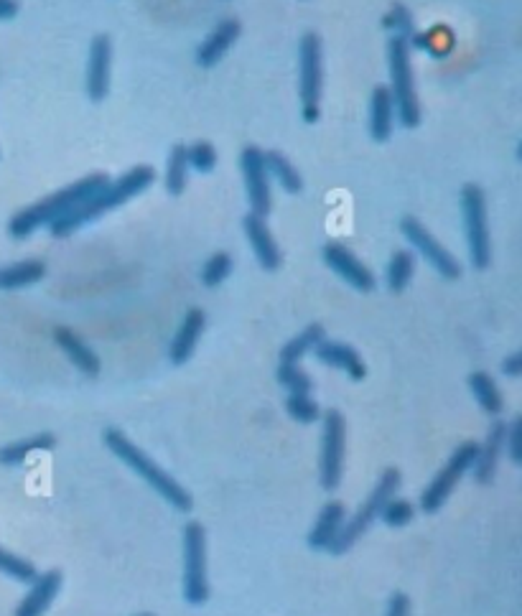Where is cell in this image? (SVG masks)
Listing matches in <instances>:
<instances>
[{"mask_svg":"<svg viewBox=\"0 0 522 616\" xmlns=\"http://www.w3.org/2000/svg\"><path fill=\"white\" fill-rule=\"evenodd\" d=\"M107 184H110V181H107L105 174H92L87 176V179H79L77 184L67 186V189L41 199L39 204H31V207L13 214L11 222H8V235H11L13 240H26V237L34 235L39 227H49L51 222H57L59 217L77 209L79 204H85L87 199H92L95 194H100Z\"/></svg>","mask_w":522,"mask_h":616,"instance_id":"6da1fadb","label":"cell"},{"mask_svg":"<svg viewBox=\"0 0 522 616\" xmlns=\"http://www.w3.org/2000/svg\"><path fill=\"white\" fill-rule=\"evenodd\" d=\"M153 181H156V171H153L151 166L130 168L128 174H123L118 181H113V184H107L100 194H95L92 199H87L85 204H79L77 209L59 217L57 222H51L49 232L54 237H69L72 232H77L82 224L92 222V219L120 207V204H125L128 199H133V196L143 194Z\"/></svg>","mask_w":522,"mask_h":616,"instance_id":"7a4b0ae2","label":"cell"},{"mask_svg":"<svg viewBox=\"0 0 522 616\" xmlns=\"http://www.w3.org/2000/svg\"><path fill=\"white\" fill-rule=\"evenodd\" d=\"M102 441H105V446L110 448V451H113V454L118 456L125 466H130L135 474L141 476L143 482H146L148 487L158 494V497L166 499L174 510L189 512L191 507H194L191 494L186 492L179 482H176L174 476H169L161 469V466L153 464V461L148 459V456L143 454L141 448L135 446L133 441H128V436H125L123 431H118V428H107V431L102 433Z\"/></svg>","mask_w":522,"mask_h":616,"instance_id":"3957f363","label":"cell"},{"mask_svg":"<svg viewBox=\"0 0 522 616\" xmlns=\"http://www.w3.org/2000/svg\"><path fill=\"white\" fill-rule=\"evenodd\" d=\"M388 64H390V95L395 102V118L408 130L421 125V102L413 82V67H410V41L400 36H390L388 41Z\"/></svg>","mask_w":522,"mask_h":616,"instance_id":"277c9868","label":"cell"},{"mask_svg":"<svg viewBox=\"0 0 522 616\" xmlns=\"http://www.w3.org/2000/svg\"><path fill=\"white\" fill-rule=\"evenodd\" d=\"M459 204L469 260L477 270H487L489 263H492V240H489L487 196H484L482 186L464 184L459 194Z\"/></svg>","mask_w":522,"mask_h":616,"instance_id":"5b68a950","label":"cell"},{"mask_svg":"<svg viewBox=\"0 0 522 616\" xmlns=\"http://www.w3.org/2000/svg\"><path fill=\"white\" fill-rule=\"evenodd\" d=\"M321 39L309 31L298 41V95H301V118L316 123L321 118V90H324V64H321Z\"/></svg>","mask_w":522,"mask_h":616,"instance_id":"8992f818","label":"cell"},{"mask_svg":"<svg viewBox=\"0 0 522 616\" xmlns=\"http://www.w3.org/2000/svg\"><path fill=\"white\" fill-rule=\"evenodd\" d=\"M400 482H403V476H400L398 469H385V471H382L377 487L372 489V494L365 499V504H362L360 510H357V515H354L352 520L344 522L342 532H339L337 540H334V543H332L329 553H334V555L347 553V550L352 548L354 543H357V538H362V532H365L367 527H370L372 522H375L377 517H380V512H382V507H385V502H388L390 497H395V492H398Z\"/></svg>","mask_w":522,"mask_h":616,"instance_id":"52a82bcc","label":"cell"},{"mask_svg":"<svg viewBox=\"0 0 522 616\" xmlns=\"http://www.w3.org/2000/svg\"><path fill=\"white\" fill-rule=\"evenodd\" d=\"M344 448H347V420L339 410H326L321 415L319 456V482L326 492H334L342 484Z\"/></svg>","mask_w":522,"mask_h":616,"instance_id":"ba28073f","label":"cell"},{"mask_svg":"<svg viewBox=\"0 0 522 616\" xmlns=\"http://www.w3.org/2000/svg\"><path fill=\"white\" fill-rule=\"evenodd\" d=\"M184 599L199 606L209 599L207 586V532L197 520L184 527Z\"/></svg>","mask_w":522,"mask_h":616,"instance_id":"9c48e42d","label":"cell"},{"mask_svg":"<svg viewBox=\"0 0 522 616\" xmlns=\"http://www.w3.org/2000/svg\"><path fill=\"white\" fill-rule=\"evenodd\" d=\"M477 454H479V443L464 441L459 448H456L454 454L449 456L444 469L433 476V482L428 484L421 494V510L426 512V515H436V512L444 507L456 484L461 482V476H464L466 471H472L474 461H477Z\"/></svg>","mask_w":522,"mask_h":616,"instance_id":"30bf717a","label":"cell"},{"mask_svg":"<svg viewBox=\"0 0 522 616\" xmlns=\"http://www.w3.org/2000/svg\"><path fill=\"white\" fill-rule=\"evenodd\" d=\"M400 232H403L405 240L413 245V250H416L418 255H421V258L426 260V263L431 265L438 275H441V278H446V280L459 278L461 275L459 260H456L454 255H451V252L446 250V247L441 245V242H438L436 237L426 230V227H423L421 219L403 217L400 219Z\"/></svg>","mask_w":522,"mask_h":616,"instance_id":"8fae6325","label":"cell"},{"mask_svg":"<svg viewBox=\"0 0 522 616\" xmlns=\"http://www.w3.org/2000/svg\"><path fill=\"white\" fill-rule=\"evenodd\" d=\"M240 171L245 176V189H247V202L250 209L258 217H268L270 214V176L265 168V153L255 146H247L240 153Z\"/></svg>","mask_w":522,"mask_h":616,"instance_id":"7c38bea8","label":"cell"},{"mask_svg":"<svg viewBox=\"0 0 522 616\" xmlns=\"http://www.w3.org/2000/svg\"><path fill=\"white\" fill-rule=\"evenodd\" d=\"M321 258H324V263L329 265L339 278L347 280L354 291L360 293L375 291V275L370 273V268H367L362 260L354 258V252L347 250L344 245H339V242H329V245H324V250H321Z\"/></svg>","mask_w":522,"mask_h":616,"instance_id":"4fadbf2b","label":"cell"},{"mask_svg":"<svg viewBox=\"0 0 522 616\" xmlns=\"http://www.w3.org/2000/svg\"><path fill=\"white\" fill-rule=\"evenodd\" d=\"M110 67H113V41L100 34L90 44V62H87V97L102 102L110 92Z\"/></svg>","mask_w":522,"mask_h":616,"instance_id":"5bb4252c","label":"cell"},{"mask_svg":"<svg viewBox=\"0 0 522 616\" xmlns=\"http://www.w3.org/2000/svg\"><path fill=\"white\" fill-rule=\"evenodd\" d=\"M242 230H245L247 242L253 247L255 260L260 263V268L268 270V273H276V270L281 268V250H278L276 240L270 235L265 219L250 212L242 219Z\"/></svg>","mask_w":522,"mask_h":616,"instance_id":"9a60e30c","label":"cell"},{"mask_svg":"<svg viewBox=\"0 0 522 616\" xmlns=\"http://www.w3.org/2000/svg\"><path fill=\"white\" fill-rule=\"evenodd\" d=\"M59 591H62V571L39 573L36 581L31 583L29 594L18 604L16 616H44L46 609L59 596Z\"/></svg>","mask_w":522,"mask_h":616,"instance_id":"2e32d148","label":"cell"},{"mask_svg":"<svg viewBox=\"0 0 522 616\" xmlns=\"http://www.w3.org/2000/svg\"><path fill=\"white\" fill-rule=\"evenodd\" d=\"M505 438H507V423L505 420H494L487 431V438H484V443L479 446L477 461H474L472 466L474 479H477L479 484L492 482L497 464H500V456L505 454Z\"/></svg>","mask_w":522,"mask_h":616,"instance_id":"e0dca14e","label":"cell"},{"mask_svg":"<svg viewBox=\"0 0 522 616\" xmlns=\"http://www.w3.org/2000/svg\"><path fill=\"white\" fill-rule=\"evenodd\" d=\"M316 359H319L321 364H326V367H334V370H342L344 375L349 377V380L360 382L367 377V364L362 362V357L357 352H354L349 344L342 342H321L319 347L314 349Z\"/></svg>","mask_w":522,"mask_h":616,"instance_id":"ac0fdd59","label":"cell"},{"mask_svg":"<svg viewBox=\"0 0 522 616\" xmlns=\"http://www.w3.org/2000/svg\"><path fill=\"white\" fill-rule=\"evenodd\" d=\"M240 34H242V26H240V21H235V18H227V21L219 23L212 34L204 39V44L197 49L199 67L202 69L217 67L219 59H222V56L232 49V44L240 39Z\"/></svg>","mask_w":522,"mask_h":616,"instance_id":"d6986e66","label":"cell"},{"mask_svg":"<svg viewBox=\"0 0 522 616\" xmlns=\"http://www.w3.org/2000/svg\"><path fill=\"white\" fill-rule=\"evenodd\" d=\"M54 342H57V347L67 354L69 362H72L82 375L87 377L100 375L102 367L100 357H97V354L92 352V349L87 347L72 329H67V326H57V329H54Z\"/></svg>","mask_w":522,"mask_h":616,"instance_id":"ffe728a7","label":"cell"},{"mask_svg":"<svg viewBox=\"0 0 522 616\" xmlns=\"http://www.w3.org/2000/svg\"><path fill=\"white\" fill-rule=\"evenodd\" d=\"M204 321H207V316H204L202 308H189L184 316V321H181L179 331H176L174 342H171L169 349V357L174 364H184L189 362V357L194 354V349H197L199 344V336H202L204 331Z\"/></svg>","mask_w":522,"mask_h":616,"instance_id":"44dd1931","label":"cell"},{"mask_svg":"<svg viewBox=\"0 0 522 616\" xmlns=\"http://www.w3.org/2000/svg\"><path fill=\"white\" fill-rule=\"evenodd\" d=\"M344 522H347V512H344V504L332 499V502L324 504V510L319 512V520H316L314 530L309 532V548L311 550H329L332 543L337 540V535L342 532Z\"/></svg>","mask_w":522,"mask_h":616,"instance_id":"7402d4cb","label":"cell"},{"mask_svg":"<svg viewBox=\"0 0 522 616\" xmlns=\"http://www.w3.org/2000/svg\"><path fill=\"white\" fill-rule=\"evenodd\" d=\"M395 120V102L390 95V87H375L370 100V135L377 143H385L393 133Z\"/></svg>","mask_w":522,"mask_h":616,"instance_id":"603a6c76","label":"cell"},{"mask_svg":"<svg viewBox=\"0 0 522 616\" xmlns=\"http://www.w3.org/2000/svg\"><path fill=\"white\" fill-rule=\"evenodd\" d=\"M54 446H57V436H54V433H36V436L21 438V441H13L0 448V464L21 466L29 461V456L41 454V451H51Z\"/></svg>","mask_w":522,"mask_h":616,"instance_id":"cb8c5ba5","label":"cell"},{"mask_svg":"<svg viewBox=\"0 0 522 616\" xmlns=\"http://www.w3.org/2000/svg\"><path fill=\"white\" fill-rule=\"evenodd\" d=\"M46 275L44 260H21L8 268H0V291H18L39 283Z\"/></svg>","mask_w":522,"mask_h":616,"instance_id":"d4e9b609","label":"cell"},{"mask_svg":"<svg viewBox=\"0 0 522 616\" xmlns=\"http://www.w3.org/2000/svg\"><path fill=\"white\" fill-rule=\"evenodd\" d=\"M469 390H472L474 400L479 403V408L487 415H500L505 408V400L500 395V387L487 372H472L469 375Z\"/></svg>","mask_w":522,"mask_h":616,"instance_id":"484cf974","label":"cell"},{"mask_svg":"<svg viewBox=\"0 0 522 616\" xmlns=\"http://www.w3.org/2000/svg\"><path fill=\"white\" fill-rule=\"evenodd\" d=\"M265 168H268L270 179H276L278 186H281L286 194H298V191L304 189V179H301L296 166H293L283 153L278 151L265 153Z\"/></svg>","mask_w":522,"mask_h":616,"instance_id":"4316f807","label":"cell"},{"mask_svg":"<svg viewBox=\"0 0 522 616\" xmlns=\"http://www.w3.org/2000/svg\"><path fill=\"white\" fill-rule=\"evenodd\" d=\"M324 342V326L309 324L301 334H296L286 347L281 349V362L283 364H298L309 352H314L319 344Z\"/></svg>","mask_w":522,"mask_h":616,"instance_id":"83f0119b","label":"cell"},{"mask_svg":"<svg viewBox=\"0 0 522 616\" xmlns=\"http://www.w3.org/2000/svg\"><path fill=\"white\" fill-rule=\"evenodd\" d=\"M186 179H189V153L186 146H174L169 156V166H166V191L171 196L184 194Z\"/></svg>","mask_w":522,"mask_h":616,"instance_id":"f1b7e54d","label":"cell"},{"mask_svg":"<svg viewBox=\"0 0 522 616\" xmlns=\"http://www.w3.org/2000/svg\"><path fill=\"white\" fill-rule=\"evenodd\" d=\"M413 273H416V258H413V252H408V250L395 252L393 258H390V263H388V288H390V291L403 293L405 288H408Z\"/></svg>","mask_w":522,"mask_h":616,"instance_id":"f546056e","label":"cell"},{"mask_svg":"<svg viewBox=\"0 0 522 616\" xmlns=\"http://www.w3.org/2000/svg\"><path fill=\"white\" fill-rule=\"evenodd\" d=\"M0 573H6L8 578L21 583H34L36 576H39L31 560L18 558L16 553H8L6 548H0Z\"/></svg>","mask_w":522,"mask_h":616,"instance_id":"4dcf8cb0","label":"cell"},{"mask_svg":"<svg viewBox=\"0 0 522 616\" xmlns=\"http://www.w3.org/2000/svg\"><path fill=\"white\" fill-rule=\"evenodd\" d=\"M382 26L388 28L393 36H400V39L413 41V36H416V23H413V16H410V11L403 3H395L390 8L388 16L382 18Z\"/></svg>","mask_w":522,"mask_h":616,"instance_id":"1f68e13d","label":"cell"},{"mask_svg":"<svg viewBox=\"0 0 522 616\" xmlns=\"http://www.w3.org/2000/svg\"><path fill=\"white\" fill-rule=\"evenodd\" d=\"M278 382H281L283 387H286L291 395H311V387H314V382H311V377L306 375L298 364H283L278 367L276 372Z\"/></svg>","mask_w":522,"mask_h":616,"instance_id":"d6a6232c","label":"cell"},{"mask_svg":"<svg viewBox=\"0 0 522 616\" xmlns=\"http://www.w3.org/2000/svg\"><path fill=\"white\" fill-rule=\"evenodd\" d=\"M232 273V258L227 252H214L212 258L204 263L202 268V283L207 288H217L219 283H225Z\"/></svg>","mask_w":522,"mask_h":616,"instance_id":"836d02e7","label":"cell"},{"mask_svg":"<svg viewBox=\"0 0 522 616\" xmlns=\"http://www.w3.org/2000/svg\"><path fill=\"white\" fill-rule=\"evenodd\" d=\"M286 410L298 423H316V420H321V408L316 405V400H311V395H288Z\"/></svg>","mask_w":522,"mask_h":616,"instance_id":"e575fe53","label":"cell"},{"mask_svg":"<svg viewBox=\"0 0 522 616\" xmlns=\"http://www.w3.org/2000/svg\"><path fill=\"white\" fill-rule=\"evenodd\" d=\"M186 153H189V168H194L199 174H212L217 168V151H214L212 143L199 140V143L186 148Z\"/></svg>","mask_w":522,"mask_h":616,"instance_id":"d590c367","label":"cell"},{"mask_svg":"<svg viewBox=\"0 0 522 616\" xmlns=\"http://www.w3.org/2000/svg\"><path fill=\"white\" fill-rule=\"evenodd\" d=\"M380 517H382V522H385V525L403 527V525H408L410 520H413V504L405 502V499L390 497L388 502H385V507H382Z\"/></svg>","mask_w":522,"mask_h":616,"instance_id":"8d00e7d4","label":"cell"},{"mask_svg":"<svg viewBox=\"0 0 522 616\" xmlns=\"http://www.w3.org/2000/svg\"><path fill=\"white\" fill-rule=\"evenodd\" d=\"M505 446H507L510 459L515 461V464H522V415H517L510 426H507Z\"/></svg>","mask_w":522,"mask_h":616,"instance_id":"74e56055","label":"cell"},{"mask_svg":"<svg viewBox=\"0 0 522 616\" xmlns=\"http://www.w3.org/2000/svg\"><path fill=\"white\" fill-rule=\"evenodd\" d=\"M385 616H410V599L405 594H393L388 601V611Z\"/></svg>","mask_w":522,"mask_h":616,"instance_id":"f35d334b","label":"cell"},{"mask_svg":"<svg viewBox=\"0 0 522 616\" xmlns=\"http://www.w3.org/2000/svg\"><path fill=\"white\" fill-rule=\"evenodd\" d=\"M502 375L507 377H522V349L520 352L510 354V357L502 362Z\"/></svg>","mask_w":522,"mask_h":616,"instance_id":"ab89813d","label":"cell"},{"mask_svg":"<svg viewBox=\"0 0 522 616\" xmlns=\"http://www.w3.org/2000/svg\"><path fill=\"white\" fill-rule=\"evenodd\" d=\"M18 16V0H0V21H11Z\"/></svg>","mask_w":522,"mask_h":616,"instance_id":"60d3db41","label":"cell"},{"mask_svg":"<svg viewBox=\"0 0 522 616\" xmlns=\"http://www.w3.org/2000/svg\"><path fill=\"white\" fill-rule=\"evenodd\" d=\"M517 161H522V140H520V146H517Z\"/></svg>","mask_w":522,"mask_h":616,"instance_id":"b9f144b4","label":"cell"},{"mask_svg":"<svg viewBox=\"0 0 522 616\" xmlns=\"http://www.w3.org/2000/svg\"><path fill=\"white\" fill-rule=\"evenodd\" d=\"M138 616H153V614H138Z\"/></svg>","mask_w":522,"mask_h":616,"instance_id":"7bdbcfd3","label":"cell"}]
</instances>
